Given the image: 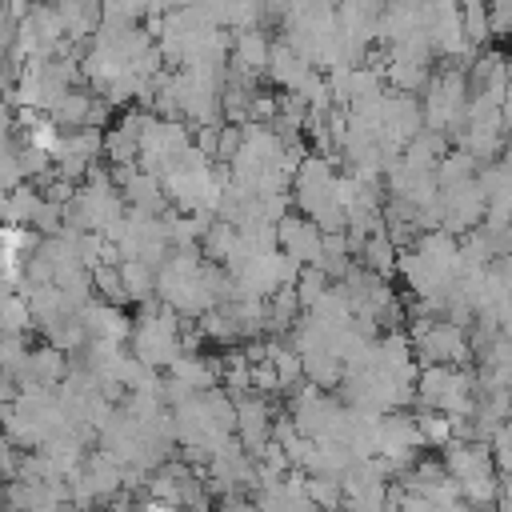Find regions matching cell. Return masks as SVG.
I'll return each mask as SVG.
<instances>
[{"label": "cell", "mask_w": 512, "mask_h": 512, "mask_svg": "<svg viewBox=\"0 0 512 512\" xmlns=\"http://www.w3.org/2000/svg\"><path fill=\"white\" fill-rule=\"evenodd\" d=\"M460 12H464L468 40H488V32H492V0H464Z\"/></svg>", "instance_id": "obj_7"}, {"label": "cell", "mask_w": 512, "mask_h": 512, "mask_svg": "<svg viewBox=\"0 0 512 512\" xmlns=\"http://www.w3.org/2000/svg\"><path fill=\"white\" fill-rule=\"evenodd\" d=\"M420 352L436 364H464L468 360V340L460 332V324H428L420 336H416Z\"/></svg>", "instance_id": "obj_2"}, {"label": "cell", "mask_w": 512, "mask_h": 512, "mask_svg": "<svg viewBox=\"0 0 512 512\" xmlns=\"http://www.w3.org/2000/svg\"><path fill=\"white\" fill-rule=\"evenodd\" d=\"M500 116H504V124H512V84H508V92H504V104H500Z\"/></svg>", "instance_id": "obj_8"}, {"label": "cell", "mask_w": 512, "mask_h": 512, "mask_svg": "<svg viewBox=\"0 0 512 512\" xmlns=\"http://www.w3.org/2000/svg\"><path fill=\"white\" fill-rule=\"evenodd\" d=\"M132 344H136V360H140L144 368L176 364V360H180V332H176L172 312H160V316L140 320V328H136Z\"/></svg>", "instance_id": "obj_1"}, {"label": "cell", "mask_w": 512, "mask_h": 512, "mask_svg": "<svg viewBox=\"0 0 512 512\" xmlns=\"http://www.w3.org/2000/svg\"><path fill=\"white\" fill-rule=\"evenodd\" d=\"M44 512H76V508H64V504H48Z\"/></svg>", "instance_id": "obj_10"}, {"label": "cell", "mask_w": 512, "mask_h": 512, "mask_svg": "<svg viewBox=\"0 0 512 512\" xmlns=\"http://www.w3.org/2000/svg\"><path fill=\"white\" fill-rule=\"evenodd\" d=\"M268 72H272V80H276L280 88L300 92V88L308 84V76H312V60H304V56H300L292 44H272Z\"/></svg>", "instance_id": "obj_3"}, {"label": "cell", "mask_w": 512, "mask_h": 512, "mask_svg": "<svg viewBox=\"0 0 512 512\" xmlns=\"http://www.w3.org/2000/svg\"><path fill=\"white\" fill-rule=\"evenodd\" d=\"M232 60H236V72L252 76V72H260V68H268L272 44L264 40L260 28H244V32L236 36V44H232Z\"/></svg>", "instance_id": "obj_4"}, {"label": "cell", "mask_w": 512, "mask_h": 512, "mask_svg": "<svg viewBox=\"0 0 512 512\" xmlns=\"http://www.w3.org/2000/svg\"><path fill=\"white\" fill-rule=\"evenodd\" d=\"M140 512H176V504H164V500H148Z\"/></svg>", "instance_id": "obj_9"}, {"label": "cell", "mask_w": 512, "mask_h": 512, "mask_svg": "<svg viewBox=\"0 0 512 512\" xmlns=\"http://www.w3.org/2000/svg\"><path fill=\"white\" fill-rule=\"evenodd\" d=\"M360 252L368 256V272H376V276H380V272H392V264H396V260H392V256H396V244H392L388 228H380L376 236H368V244H364Z\"/></svg>", "instance_id": "obj_6"}, {"label": "cell", "mask_w": 512, "mask_h": 512, "mask_svg": "<svg viewBox=\"0 0 512 512\" xmlns=\"http://www.w3.org/2000/svg\"><path fill=\"white\" fill-rule=\"evenodd\" d=\"M236 428L244 432V444L260 452V448H264V440H268V428H272L268 404H264V400H256V396L240 400V404H236Z\"/></svg>", "instance_id": "obj_5"}]
</instances>
